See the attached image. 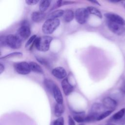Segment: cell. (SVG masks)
I'll use <instances>...</instances> for the list:
<instances>
[{"mask_svg":"<svg viewBox=\"0 0 125 125\" xmlns=\"http://www.w3.org/2000/svg\"><path fill=\"white\" fill-rule=\"evenodd\" d=\"M31 71L35 72L42 73L43 72L42 67L36 62H31L29 63Z\"/></svg>","mask_w":125,"mask_h":125,"instance_id":"obj_18","label":"cell"},{"mask_svg":"<svg viewBox=\"0 0 125 125\" xmlns=\"http://www.w3.org/2000/svg\"><path fill=\"white\" fill-rule=\"evenodd\" d=\"M50 4V1L49 0H42L40 2V11L42 12H43L47 10L49 7Z\"/></svg>","mask_w":125,"mask_h":125,"instance_id":"obj_23","label":"cell"},{"mask_svg":"<svg viewBox=\"0 0 125 125\" xmlns=\"http://www.w3.org/2000/svg\"><path fill=\"white\" fill-rule=\"evenodd\" d=\"M22 54L21 52H13L10 54H9L1 58V59H6L8 58H11L12 57H21L22 56Z\"/></svg>","mask_w":125,"mask_h":125,"instance_id":"obj_24","label":"cell"},{"mask_svg":"<svg viewBox=\"0 0 125 125\" xmlns=\"http://www.w3.org/2000/svg\"></svg>","mask_w":125,"mask_h":125,"instance_id":"obj_38","label":"cell"},{"mask_svg":"<svg viewBox=\"0 0 125 125\" xmlns=\"http://www.w3.org/2000/svg\"><path fill=\"white\" fill-rule=\"evenodd\" d=\"M45 17V14L41 11H35L31 14L32 21L36 22L41 21Z\"/></svg>","mask_w":125,"mask_h":125,"instance_id":"obj_15","label":"cell"},{"mask_svg":"<svg viewBox=\"0 0 125 125\" xmlns=\"http://www.w3.org/2000/svg\"><path fill=\"white\" fill-rule=\"evenodd\" d=\"M60 21L58 19H47L43 24L42 31L46 34L52 33L60 25Z\"/></svg>","mask_w":125,"mask_h":125,"instance_id":"obj_2","label":"cell"},{"mask_svg":"<svg viewBox=\"0 0 125 125\" xmlns=\"http://www.w3.org/2000/svg\"><path fill=\"white\" fill-rule=\"evenodd\" d=\"M105 108L102 104L99 103L94 104L91 108L90 113H91L99 117V116L103 112L105 111Z\"/></svg>","mask_w":125,"mask_h":125,"instance_id":"obj_11","label":"cell"},{"mask_svg":"<svg viewBox=\"0 0 125 125\" xmlns=\"http://www.w3.org/2000/svg\"><path fill=\"white\" fill-rule=\"evenodd\" d=\"M38 0H26L25 1L26 3H27V4L28 5H35L38 2Z\"/></svg>","mask_w":125,"mask_h":125,"instance_id":"obj_30","label":"cell"},{"mask_svg":"<svg viewBox=\"0 0 125 125\" xmlns=\"http://www.w3.org/2000/svg\"><path fill=\"white\" fill-rule=\"evenodd\" d=\"M64 13V10L62 9H59L55 10L51 12L50 14L48 15L47 17V19H58L59 17L62 16Z\"/></svg>","mask_w":125,"mask_h":125,"instance_id":"obj_19","label":"cell"},{"mask_svg":"<svg viewBox=\"0 0 125 125\" xmlns=\"http://www.w3.org/2000/svg\"><path fill=\"white\" fill-rule=\"evenodd\" d=\"M14 66L16 71L21 75L28 74L31 71L29 64L26 62H21L15 63Z\"/></svg>","mask_w":125,"mask_h":125,"instance_id":"obj_6","label":"cell"},{"mask_svg":"<svg viewBox=\"0 0 125 125\" xmlns=\"http://www.w3.org/2000/svg\"><path fill=\"white\" fill-rule=\"evenodd\" d=\"M52 94L54 96V98L56 101L57 103L59 104H62L63 103V97L62 94V92L58 87L57 85H55L52 92Z\"/></svg>","mask_w":125,"mask_h":125,"instance_id":"obj_14","label":"cell"},{"mask_svg":"<svg viewBox=\"0 0 125 125\" xmlns=\"http://www.w3.org/2000/svg\"><path fill=\"white\" fill-rule=\"evenodd\" d=\"M107 23L109 29L115 34L117 35H121L125 31V28L124 27V25L110 21H108Z\"/></svg>","mask_w":125,"mask_h":125,"instance_id":"obj_7","label":"cell"},{"mask_svg":"<svg viewBox=\"0 0 125 125\" xmlns=\"http://www.w3.org/2000/svg\"><path fill=\"white\" fill-rule=\"evenodd\" d=\"M0 43L1 46L7 45L6 42V36H1L0 37Z\"/></svg>","mask_w":125,"mask_h":125,"instance_id":"obj_29","label":"cell"},{"mask_svg":"<svg viewBox=\"0 0 125 125\" xmlns=\"http://www.w3.org/2000/svg\"><path fill=\"white\" fill-rule=\"evenodd\" d=\"M79 125H84L83 124V123H82V124H79Z\"/></svg>","mask_w":125,"mask_h":125,"instance_id":"obj_37","label":"cell"},{"mask_svg":"<svg viewBox=\"0 0 125 125\" xmlns=\"http://www.w3.org/2000/svg\"><path fill=\"white\" fill-rule=\"evenodd\" d=\"M68 125H75V122L74 120L70 116H68Z\"/></svg>","mask_w":125,"mask_h":125,"instance_id":"obj_31","label":"cell"},{"mask_svg":"<svg viewBox=\"0 0 125 125\" xmlns=\"http://www.w3.org/2000/svg\"><path fill=\"white\" fill-rule=\"evenodd\" d=\"M52 74L55 77L59 79H64L67 75L64 68L61 66L54 68L52 71Z\"/></svg>","mask_w":125,"mask_h":125,"instance_id":"obj_12","label":"cell"},{"mask_svg":"<svg viewBox=\"0 0 125 125\" xmlns=\"http://www.w3.org/2000/svg\"><path fill=\"white\" fill-rule=\"evenodd\" d=\"M64 118L62 117H60L54 121L53 125H64Z\"/></svg>","mask_w":125,"mask_h":125,"instance_id":"obj_26","label":"cell"},{"mask_svg":"<svg viewBox=\"0 0 125 125\" xmlns=\"http://www.w3.org/2000/svg\"><path fill=\"white\" fill-rule=\"evenodd\" d=\"M109 1H110L111 2H114V3H116V2H119L120 1V0H110Z\"/></svg>","mask_w":125,"mask_h":125,"instance_id":"obj_34","label":"cell"},{"mask_svg":"<svg viewBox=\"0 0 125 125\" xmlns=\"http://www.w3.org/2000/svg\"><path fill=\"white\" fill-rule=\"evenodd\" d=\"M36 58H37V60L40 62V63H41L42 64H44V65H47L48 64V62H47L46 61V60H45L43 58H41V57H36Z\"/></svg>","mask_w":125,"mask_h":125,"instance_id":"obj_28","label":"cell"},{"mask_svg":"<svg viewBox=\"0 0 125 125\" xmlns=\"http://www.w3.org/2000/svg\"><path fill=\"white\" fill-rule=\"evenodd\" d=\"M4 70V66L2 64H0V74H1Z\"/></svg>","mask_w":125,"mask_h":125,"instance_id":"obj_33","label":"cell"},{"mask_svg":"<svg viewBox=\"0 0 125 125\" xmlns=\"http://www.w3.org/2000/svg\"><path fill=\"white\" fill-rule=\"evenodd\" d=\"M102 104L107 110L113 111L117 105V103L113 99L110 97H105L103 100Z\"/></svg>","mask_w":125,"mask_h":125,"instance_id":"obj_9","label":"cell"},{"mask_svg":"<svg viewBox=\"0 0 125 125\" xmlns=\"http://www.w3.org/2000/svg\"><path fill=\"white\" fill-rule=\"evenodd\" d=\"M121 91L124 94H125V83H123V84L122 85V86L120 88Z\"/></svg>","mask_w":125,"mask_h":125,"instance_id":"obj_32","label":"cell"},{"mask_svg":"<svg viewBox=\"0 0 125 125\" xmlns=\"http://www.w3.org/2000/svg\"><path fill=\"white\" fill-rule=\"evenodd\" d=\"M105 17L110 21L114 23H116L122 25H125V20L120 15L113 13H106L104 14Z\"/></svg>","mask_w":125,"mask_h":125,"instance_id":"obj_8","label":"cell"},{"mask_svg":"<svg viewBox=\"0 0 125 125\" xmlns=\"http://www.w3.org/2000/svg\"><path fill=\"white\" fill-rule=\"evenodd\" d=\"M30 32L29 24L27 21H24L21 23V27L18 29L16 35L21 41H24L29 37Z\"/></svg>","mask_w":125,"mask_h":125,"instance_id":"obj_3","label":"cell"},{"mask_svg":"<svg viewBox=\"0 0 125 125\" xmlns=\"http://www.w3.org/2000/svg\"><path fill=\"white\" fill-rule=\"evenodd\" d=\"M52 38L48 36H44L37 38L35 41V46L39 51L45 52L48 50Z\"/></svg>","mask_w":125,"mask_h":125,"instance_id":"obj_1","label":"cell"},{"mask_svg":"<svg viewBox=\"0 0 125 125\" xmlns=\"http://www.w3.org/2000/svg\"><path fill=\"white\" fill-rule=\"evenodd\" d=\"M92 2H93V3H96L97 4H98V5H100V4H99V3L97 1H91Z\"/></svg>","mask_w":125,"mask_h":125,"instance_id":"obj_35","label":"cell"},{"mask_svg":"<svg viewBox=\"0 0 125 125\" xmlns=\"http://www.w3.org/2000/svg\"><path fill=\"white\" fill-rule=\"evenodd\" d=\"M61 85L63 91L65 95H69L73 90V87L69 83L67 79H63Z\"/></svg>","mask_w":125,"mask_h":125,"instance_id":"obj_13","label":"cell"},{"mask_svg":"<svg viewBox=\"0 0 125 125\" xmlns=\"http://www.w3.org/2000/svg\"><path fill=\"white\" fill-rule=\"evenodd\" d=\"M73 119L75 121L78 123H83L85 122V116L83 112H78L76 113L73 116Z\"/></svg>","mask_w":125,"mask_h":125,"instance_id":"obj_20","label":"cell"},{"mask_svg":"<svg viewBox=\"0 0 125 125\" xmlns=\"http://www.w3.org/2000/svg\"><path fill=\"white\" fill-rule=\"evenodd\" d=\"M125 115V108H123L120 109L119 111L115 113L113 116L110 118V121L111 122L118 123L121 124V123L123 124L124 121L122 120L124 116Z\"/></svg>","mask_w":125,"mask_h":125,"instance_id":"obj_10","label":"cell"},{"mask_svg":"<svg viewBox=\"0 0 125 125\" xmlns=\"http://www.w3.org/2000/svg\"><path fill=\"white\" fill-rule=\"evenodd\" d=\"M112 112L113 111L111 110H106L99 116V117L97 119V121H101L104 119V118H106L107 116L110 115L112 113Z\"/></svg>","mask_w":125,"mask_h":125,"instance_id":"obj_25","label":"cell"},{"mask_svg":"<svg viewBox=\"0 0 125 125\" xmlns=\"http://www.w3.org/2000/svg\"><path fill=\"white\" fill-rule=\"evenodd\" d=\"M87 9L89 14L94 15L96 16H97L100 18H102V15L101 12L98 9H97L93 6H88L87 7Z\"/></svg>","mask_w":125,"mask_h":125,"instance_id":"obj_22","label":"cell"},{"mask_svg":"<svg viewBox=\"0 0 125 125\" xmlns=\"http://www.w3.org/2000/svg\"><path fill=\"white\" fill-rule=\"evenodd\" d=\"M36 38H36V35H33L31 37H30V38L28 40L27 42H26V43L25 44V46L27 47L29 45H30L31 43H32L33 42H34Z\"/></svg>","mask_w":125,"mask_h":125,"instance_id":"obj_27","label":"cell"},{"mask_svg":"<svg viewBox=\"0 0 125 125\" xmlns=\"http://www.w3.org/2000/svg\"><path fill=\"white\" fill-rule=\"evenodd\" d=\"M44 84L47 90L52 94L53 89L56 84L51 80L46 79L44 81Z\"/></svg>","mask_w":125,"mask_h":125,"instance_id":"obj_21","label":"cell"},{"mask_svg":"<svg viewBox=\"0 0 125 125\" xmlns=\"http://www.w3.org/2000/svg\"><path fill=\"white\" fill-rule=\"evenodd\" d=\"M64 105L63 103L59 104L57 103L55 105L54 108V114L56 117H60L64 111Z\"/></svg>","mask_w":125,"mask_h":125,"instance_id":"obj_16","label":"cell"},{"mask_svg":"<svg viewBox=\"0 0 125 125\" xmlns=\"http://www.w3.org/2000/svg\"><path fill=\"white\" fill-rule=\"evenodd\" d=\"M62 17L64 21L65 22H70L72 21L74 18V12L72 10L70 9L65 10L64 11Z\"/></svg>","mask_w":125,"mask_h":125,"instance_id":"obj_17","label":"cell"},{"mask_svg":"<svg viewBox=\"0 0 125 125\" xmlns=\"http://www.w3.org/2000/svg\"><path fill=\"white\" fill-rule=\"evenodd\" d=\"M6 45L12 49H18L21 47V41L16 35H8L6 36Z\"/></svg>","mask_w":125,"mask_h":125,"instance_id":"obj_5","label":"cell"},{"mask_svg":"<svg viewBox=\"0 0 125 125\" xmlns=\"http://www.w3.org/2000/svg\"><path fill=\"white\" fill-rule=\"evenodd\" d=\"M105 125H115V124H112V123H108V124H106Z\"/></svg>","mask_w":125,"mask_h":125,"instance_id":"obj_36","label":"cell"},{"mask_svg":"<svg viewBox=\"0 0 125 125\" xmlns=\"http://www.w3.org/2000/svg\"><path fill=\"white\" fill-rule=\"evenodd\" d=\"M89 13L87 8H80L76 10L75 14V19L80 24H83L86 22L89 18Z\"/></svg>","mask_w":125,"mask_h":125,"instance_id":"obj_4","label":"cell"}]
</instances>
